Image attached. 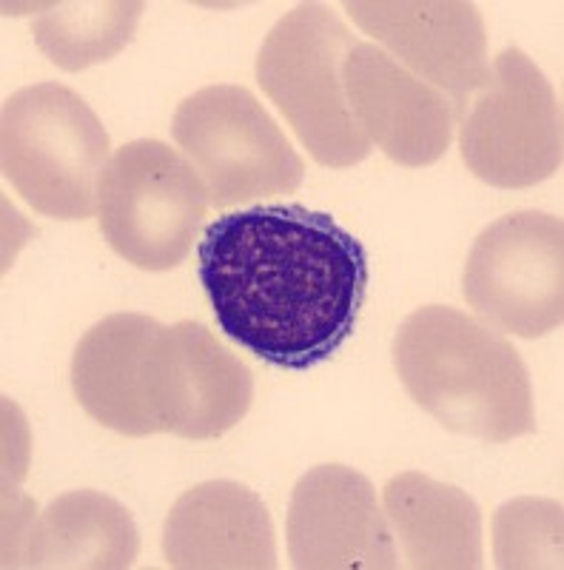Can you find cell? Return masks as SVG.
<instances>
[{
	"mask_svg": "<svg viewBox=\"0 0 564 570\" xmlns=\"http://www.w3.org/2000/svg\"><path fill=\"white\" fill-rule=\"evenodd\" d=\"M197 277L231 343L283 371H308L357 328L368 254L332 214L271 203L208 223Z\"/></svg>",
	"mask_w": 564,
	"mask_h": 570,
	"instance_id": "obj_1",
	"label": "cell"
},
{
	"mask_svg": "<svg viewBox=\"0 0 564 570\" xmlns=\"http://www.w3.org/2000/svg\"><path fill=\"white\" fill-rule=\"evenodd\" d=\"M80 409L123 436L215 440L248 414L254 376L202 323L137 312L91 325L72 354Z\"/></svg>",
	"mask_w": 564,
	"mask_h": 570,
	"instance_id": "obj_2",
	"label": "cell"
},
{
	"mask_svg": "<svg viewBox=\"0 0 564 570\" xmlns=\"http://www.w3.org/2000/svg\"><path fill=\"white\" fill-rule=\"evenodd\" d=\"M394 365L410 400L454 434L511 442L536 431L531 374L511 340L451 305L399 325Z\"/></svg>",
	"mask_w": 564,
	"mask_h": 570,
	"instance_id": "obj_3",
	"label": "cell"
},
{
	"mask_svg": "<svg viewBox=\"0 0 564 570\" xmlns=\"http://www.w3.org/2000/svg\"><path fill=\"white\" fill-rule=\"evenodd\" d=\"M3 177L52 220L98 217V186L109 163V135L78 91L63 83L23 86L0 120Z\"/></svg>",
	"mask_w": 564,
	"mask_h": 570,
	"instance_id": "obj_4",
	"label": "cell"
},
{
	"mask_svg": "<svg viewBox=\"0 0 564 570\" xmlns=\"http://www.w3.org/2000/svg\"><path fill=\"white\" fill-rule=\"evenodd\" d=\"M357 46L323 3H299L274 23L257 55V80L319 166L350 169L370 155L345 100L343 63Z\"/></svg>",
	"mask_w": 564,
	"mask_h": 570,
	"instance_id": "obj_5",
	"label": "cell"
},
{
	"mask_svg": "<svg viewBox=\"0 0 564 570\" xmlns=\"http://www.w3.org/2000/svg\"><path fill=\"white\" fill-rule=\"evenodd\" d=\"M208 188L169 142L131 140L106 163L98 223L106 243L144 272H169L188 257L208 217Z\"/></svg>",
	"mask_w": 564,
	"mask_h": 570,
	"instance_id": "obj_6",
	"label": "cell"
},
{
	"mask_svg": "<svg viewBox=\"0 0 564 570\" xmlns=\"http://www.w3.org/2000/svg\"><path fill=\"white\" fill-rule=\"evenodd\" d=\"M171 137L217 208L303 186V157L246 86L217 83L188 95L171 117Z\"/></svg>",
	"mask_w": 564,
	"mask_h": 570,
	"instance_id": "obj_7",
	"label": "cell"
},
{
	"mask_svg": "<svg viewBox=\"0 0 564 570\" xmlns=\"http://www.w3.org/2000/svg\"><path fill=\"white\" fill-rule=\"evenodd\" d=\"M493 86L462 117V160L482 183L527 188L562 169V104L520 46L496 55Z\"/></svg>",
	"mask_w": 564,
	"mask_h": 570,
	"instance_id": "obj_8",
	"label": "cell"
},
{
	"mask_svg": "<svg viewBox=\"0 0 564 570\" xmlns=\"http://www.w3.org/2000/svg\"><path fill=\"white\" fill-rule=\"evenodd\" d=\"M465 299L499 334L538 340L564 320V223L516 212L476 237L465 263Z\"/></svg>",
	"mask_w": 564,
	"mask_h": 570,
	"instance_id": "obj_9",
	"label": "cell"
},
{
	"mask_svg": "<svg viewBox=\"0 0 564 570\" xmlns=\"http://www.w3.org/2000/svg\"><path fill=\"white\" fill-rule=\"evenodd\" d=\"M350 20L388 46L416 78L439 89L465 117L474 91L493 86L487 66V32L479 9L465 0H348L343 3Z\"/></svg>",
	"mask_w": 564,
	"mask_h": 570,
	"instance_id": "obj_10",
	"label": "cell"
},
{
	"mask_svg": "<svg viewBox=\"0 0 564 570\" xmlns=\"http://www.w3.org/2000/svg\"><path fill=\"white\" fill-rule=\"evenodd\" d=\"M286 537L288 559L299 570L403 568L374 485L348 465H317L299 476Z\"/></svg>",
	"mask_w": 564,
	"mask_h": 570,
	"instance_id": "obj_11",
	"label": "cell"
},
{
	"mask_svg": "<svg viewBox=\"0 0 564 570\" xmlns=\"http://www.w3.org/2000/svg\"><path fill=\"white\" fill-rule=\"evenodd\" d=\"M348 111L388 160L422 169L442 160L459 124L454 104L379 43L357 40L343 63Z\"/></svg>",
	"mask_w": 564,
	"mask_h": 570,
	"instance_id": "obj_12",
	"label": "cell"
},
{
	"mask_svg": "<svg viewBox=\"0 0 564 570\" xmlns=\"http://www.w3.org/2000/svg\"><path fill=\"white\" fill-rule=\"evenodd\" d=\"M162 557L180 570H271L277 533L266 502L240 482H202L171 505L162 525Z\"/></svg>",
	"mask_w": 564,
	"mask_h": 570,
	"instance_id": "obj_13",
	"label": "cell"
},
{
	"mask_svg": "<svg viewBox=\"0 0 564 570\" xmlns=\"http://www.w3.org/2000/svg\"><path fill=\"white\" fill-rule=\"evenodd\" d=\"M383 505L408 568L476 570L485 564L479 505L462 488L405 471L385 485Z\"/></svg>",
	"mask_w": 564,
	"mask_h": 570,
	"instance_id": "obj_14",
	"label": "cell"
},
{
	"mask_svg": "<svg viewBox=\"0 0 564 570\" xmlns=\"http://www.w3.org/2000/svg\"><path fill=\"white\" fill-rule=\"evenodd\" d=\"M140 537L131 513L100 491H69L32 519L23 568H131Z\"/></svg>",
	"mask_w": 564,
	"mask_h": 570,
	"instance_id": "obj_15",
	"label": "cell"
},
{
	"mask_svg": "<svg viewBox=\"0 0 564 570\" xmlns=\"http://www.w3.org/2000/svg\"><path fill=\"white\" fill-rule=\"evenodd\" d=\"M140 0H72L49 3L34 18L38 49L63 71L106 63L123 52L144 18Z\"/></svg>",
	"mask_w": 564,
	"mask_h": 570,
	"instance_id": "obj_16",
	"label": "cell"
},
{
	"mask_svg": "<svg viewBox=\"0 0 564 570\" xmlns=\"http://www.w3.org/2000/svg\"><path fill=\"white\" fill-rule=\"evenodd\" d=\"M499 568H562V505L553 499H513L493 517Z\"/></svg>",
	"mask_w": 564,
	"mask_h": 570,
	"instance_id": "obj_17",
	"label": "cell"
}]
</instances>
